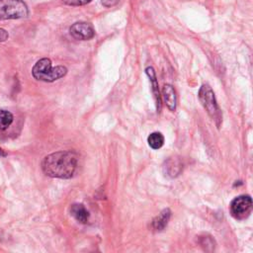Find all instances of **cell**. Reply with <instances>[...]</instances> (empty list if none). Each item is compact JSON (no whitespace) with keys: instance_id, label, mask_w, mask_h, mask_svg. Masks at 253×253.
<instances>
[{"instance_id":"cell-10","label":"cell","mask_w":253,"mask_h":253,"mask_svg":"<svg viewBox=\"0 0 253 253\" xmlns=\"http://www.w3.org/2000/svg\"><path fill=\"white\" fill-rule=\"evenodd\" d=\"M70 214L80 223H87L90 213L82 204H73L70 207Z\"/></svg>"},{"instance_id":"cell-6","label":"cell","mask_w":253,"mask_h":253,"mask_svg":"<svg viewBox=\"0 0 253 253\" xmlns=\"http://www.w3.org/2000/svg\"><path fill=\"white\" fill-rule=\"evenodd\" d=\"M70 35L79 41H88L95 36V30L90 23L76 22L69 28Z\"/></svg>"},{"instance_id":"cell-9","label":"cell","mask_w":253,"mask_h":253,"mask_svg":"<svg viewBox=\"0 0 253 253\" xmlns=\"http://www.w3.org/2000/svg\"><path fill=\"white\" fill-rule=\"evenodd\" d=\"M161 96H162L167 108L171 112H174L176 110L177 97H176V92H175L173 86L170 84H165L162 87V95Z\"/></svg>"},{"instance_id":"cell-11","label":"cell","mask_w":253,"mask_h":253,"mask_svg":"<svg viewBox=\"0 0 253 253\" xmlns=\"http://www.w3.org/2000/svg\"><path fill=\"white\" fill-rule=\"evenodd\" d=\"M171 216V211L169 209L163 210L153 220H152V228L155 230H162L167 225Z\"/></svg>"},{"instance_id":"cell-13","label":"cell","mask_w":253,"mask_h":253,"mask_svg":"<svg viewBox=\"0 0 253 253\" xmlns=\"http://www.w3.org/2000/svg\"><path fill=\"white\" fill-rule=\"evenodd\" d=\"M14 117L11 112L0 109V130L7 129L13 123Z\"/></svg>"},{"instance_id":"cell-12","label":"cell","mask_w":253,"mask_h":253,"mask_svg":"<svg viewBox=\"0 0 253 253\" xmlns=\"http://www.w3.org/2000/svg\"><path fill=\"white\" fill-rule=\"evenodd\" d=\"M147 142L152 149H159L164 144V136L159 131H153L148 135Z\"/></svg>"},{"instance_id":"cell-2","label":"cell","mask_w":253,"mask_h":253,"mask_svg":"<svg viewBox=\"0 0 253 253\" xmlns=\"http://www.w3.org/2000/svg\"><path fill=\"white\" fill-rule=\"evenodd\" d=\"M67 68L63 65L51 66V60L49 58H42L38 60L32 69V75L35 79L43 82H53L61 77L65 76Z\"/></svg>"},{"instance_id":"cell-8","label":"cell","mask_w":253,"mask_h":253,"mask_svg":"<svg viewBox=\"0 0 253 253\" xmlns=\"http://www.w3.org/2000/svg\"><path fill=\"white\" fill-rule=\"evenodd\" d=\"M182 168H183L182 162L180 161V159L175 158V157L168 158L162 166L164 175L167 177H170V178H175L178 175H180Z\"/></svg>"},{"instance_id":"cell-5","label":"cell","mask_w":253,"mask_h":253,"mask_svg":"<svg viewBox=\"0 0 253 253\" xmlns=\"http://www.w3.org/2000/svg\"><path fill=\"white\" fill-rule=\"evenodd\" d=\"M253 209L252 199L249 195H240L234 198L229 206L231 215L238 220L247 218Z\"/></svg>"},{"instance_id":"cell-17","label":"cell","mask_w":253,"mask_h":253,"mask_svg":"<svg viewBox=\"0 0 253 253\" xmlns=\"http://www.w3.org/2000/svg\"><path fill=\"white\" fill-rule=\"evenodd\" d=\"M0 155H1V156H6L7 153H6L2 148H0Z\"/></svg>"},{"instance_id":"cell-1","label":"cell","mask_w":253,"mask_h":253,"mask_svg":"<svg viewBox=\"0 0 253 253\" xmlns=\"http://www.w3.org/2000/svg\"><path fill=\"white\" fill-rule=\"evenodd\" d=\"M78 165L76 152L57 151L46 155L42 161V169L46 176L59 179H70L74 176Z\"/></svg>"},{"instance_id":"cell-7","label":"cell","mask_w":253,"mask_h":253,"mask_svg":"<svg viewBox=\"0 0 253 253\" xmlns=\"http://www.w3.org/2000/svg\"><path fill=\"white\" fill-rule=\"evenodd\" d=\"M145 73L148 76L150 82H151V90L155 99V104H156V110L159 113L162 108V102H161V95L159 92L158 88V82L156 78V73L154 71V68L152 66H148L145 68Z\"/></svg>"},{"instance_id":"cell-4","label":"cell","mask_w":253,"mask_h":253,"mask_svg":"<svg viewBox=\"0 0 253 253\" xmlns=\"http://www.w3.org/2000/svg\"><path fill=\"white\" fill-rule=\"evenodd\" d=\"M29 8L23 0H0V20H17L26 18Z\"/></svg>"},{"instance_id":"cell-3","label":"cell","mask_w":253,"mask_h":253,"mask_svg":"<svg viewBox=\"0 0 253 253\" xmlns=\"http://www.w3.org/2000/svg\"><path fill=\"white\" fill-rule=\"evenodd\" d=\"M198 97H199L201 104L207 111L208 115L215 123L216 126L219 127L221 121H222V115H221V111L216 103L215 96H214V93H213L211 87L209 84H203L200 87Z\"/></svg>"},{"instance_id":"cell-16","label":"cell","mask_w":253,"mask_h":253,"mask_svg":"<svg viewBox=\"0 0 253 253\" xmlns=\"http://www.w3.org/2000/svg\"><path fill=\"white\" fill-rule=\"evenodd\" d=\"M9 38V34L6 30L0 28V42H3L5 41H7Z\"/></svg>"},{"instance_id":"cell-15","label":"cell","mask_w":253,"mask_h":253,"mask_svg":"<svg viewBox=\"0 0 253 253\" xmlns=\"http://www.w3.org/2000/svg\"><path fill=\"white\" fill-rule=\"evenodd\" d=\"M120 0H102L101 3L103 6L107 7V8H110V7H113L115 5H117L119 3Z\"/></svg>"},{"instance_id":"cell-14","label":"cell","mask_w":253,"mask_h":253,"mask_svg":"<svg viewBox=\"0 0 253 253\" xmlns=\"http://www.w3.org/2000/svg\"><path fill=\"white\" fill-rule=\"evenodd\" d=\"M93 0H62V3L68 6H82L90 3Z\"/></svg>"}]
</instances>
